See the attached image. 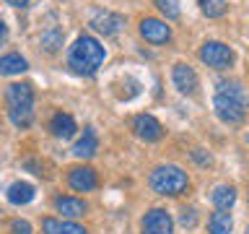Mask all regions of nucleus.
I'll return each mask as SVG.
<instances>
[{
  "mask_svg": "<svg viewBox=\"0 0 249 234\" xmlns=\"http://www.w3.org/2000/svg\"><path fill=\"white\" fill-rule=\"evenodd\" d=\"M215 115L229 125H239L247 117L249 109V94L244 89V83L239 81H218L215 97H213Z\"/></svg>",
  "mask_w": 249,
  "mask_h": 234,
  "instance_id": "nucleus-1",
  "label": "nucleus"
},
{
  "mask_svg": "<svg viewBox=\"0 0 249 234\" xmlns=\"http://www.w3.org/2000/svg\"><path fill=\"white\" fill-rule=\"evenodd\" d=\"M104 58H107V52H104V47H101V42L89 37V34L78 37L73 42V47L68 50V65L73 68L78 76H93L101 68Z\"/></svg>",
  "mask_w": 249,
  "mask_h": 234,
  "instance_id": "nucleus-2",
  "label": "nucleus"
},
{
  "mask_svg": "<svg viewBox=\"0 0 249 234\" xmlns=\"http://www.w3.org/2000/svg\"><path fill=\"white\" fill-rule=\"evenodd\" d=\"M8 117L16 128L26 130L34 122V86L31 83H11L5 89Z\"/></svg>",
  "mask_w": 249,
  "mask_h": 234,
  "instance_id": "nucleus-3",
  "label": "nucleus"
},
{
  "mask_svg": "<svg viewBox=\"0 0 249 234\" xmlns=\"http://www.w3.org/2000/svg\"><path fill=\"white\" fill-rule=\"evenodd\" d=\"M148 185H151L153 193L166 195V198H177V195L187 193L190 177H187V172L182 167H177V164H161V167H156L151 172Z\"/></svg>",
  "mask_w": 249,
  "mask_h": 234,
  "instance_id": "nucleus-4",
  "label": "nucleus"
},
{
  "mask_svg": "<svg viewBox=\"0 0 249 234\" xmlns=\"http://www.w3.org/2000/svg\"><path fill=\"white\" fill-rule=\"evenodd\" d=\"M200 60L205 62L208 68H215V70H226L233 65V60H236V55H233V50L229 44L223 42H215V39H210V42H205L200 47Z\"/></svg>",
  "mask_w": 249,
  "mask_h": 234,
  "instance_id": "nucleus-5",
  "label": "nucleus"
},
{
  "mask_svg": "<svg viewBox=\"0 0 249 234\" xmlns=\"http://www.w3.org/2000/svg\"><path fill=\"white\" fill-rule=\"evenodd\" d=\"M174 232V221L166 208H151L140 221V234H171Z\"/></svg>",
  "mask_w": 249,
  "mask_h": 234,
  "instance_id": "nucleus-6",
  "label": "nucleus"
},
{
  "mask_svg": "<svg viewBox=\"0 0 249 234\" xmlns=\"http://www.w3.org/2000/svg\"><path fill=\"white\" fill-rule=\"evenodd\" d=\"M140 37L145 39V42H151V44H166L171 42V26H166V21H161V19H153V16H148V19L140 21Z\"/></svg>",
  "mask_w": 249,
  "mask_h": 234,
  "instance_id": "nucleus-7",
  "label": "nucleus"
},
{
  "mask_svg": "<svg viewBox=\"0 0 249 234\" xmlns=\"http://www.w3.org/2000/svg\"><path fill=\"white\" fill-rule=\"evenodd\" d=\"M171 81H174L179 94H187V97L197 94L200 78H197V73H195V68L187 65V62H177V65L171 68Z\"/></svg>",
  "mask_w": 249,
  "mask_h": 234,
  "instance_id": "nucleus-8",
  "label": "nucleus"
},
{
  "mask_svg": "<svg viewBox=\"0 0 249 234\" xmlns=\"http://www.w3.org/2000/svg\"><path fill=\"white\" fill-rule=\"evenodd\" d=\"M91 26L93 31H99L104 37H114L124 29V16L114 13V11H96L91 16Z\"/></svg>",
  "mask_w": 249,
  "mask_h": 234,
  "instance_id": "nucleus-9",
  "label": "nucleus"
},
{
  "mask_svg": "<svg viewBox=\"0 0 249 234\" xmlns=\"http://www.w3.org/2000/svg\"><path fill=\"white\" fill-rule=\"evenodd\" d=\"M132 130H135V136L140 140H145V143H156V140H161V136H163L161 122L156 120L153 115H138L135 120H132Z\"/></svg>",
  "mask_w": 249,
  "mask_h": 234,
  "instance_id": "nucleus-10",
  "label": "nucleus"
},
{
  "mask_svg": "<svg viewBox=\"0 0 249 234\" xmlns=\"http://www.w3.org/2000/svg\"><path fill=\"white\" fill-rule=\"evenodd\" d=\"M68 185L73 187L75 193H91V190H96V185H99V177H96V172H93L91 167H73L68 172Z\"/></svg>",
  "mask_w": 249,
  "mask_h": 234,
  "instance_id": "nucleus-11",
  "label": "nucleus"
},
{
  "mask_svg": "<svg viewBox=\"0 0 249 234\" xmlns=\"http://www.w3.org/2000/svg\"><path fill=\"white\" fill-rule=\"evenodd\" d=\"M54 211L62 214V218H81L86 216L89 206H86V200L73 198V195H60V198H54Z\"/></svg>",
  "mask_w": 249,
  "mask_h": 234,
  "instance_id": "nucleus-12",
  "label": "nucleus"
},
{
  "mask_svg": "<svg viewBox=\"0 0 249 234\" xmlns=\"http://www.w3.org/2000/svg\"><path fill=\"white\" fill-rule=\"evenodd\" d=\"M96 151H99V136H96V130L86 128L83 130V138H78L75 146H73V156H78V159H91Z\"/></svg>",
  "mask_w": 249,
  "mask_h": 234,
  "instance_id": "nucleus-13",
  "label": "nucleus"
},
{
  "mask_svg": "<svg viewBox=\"0 0 249 234\" xmlns=\"http://www.w3.org/2000/svg\"><path fill=\"white\" fill-rule=\"evenodd\" d=\"M50 130H52V136L54 138H60V140H68V138H73L75 136V130H78V125H75V120L70 115H65V112H57L50 120Z\"/></svg>",
  "mask_w": 249,
  "mask_h": 234,
  "instance_id": "nucleus-14",
  "label": "nucleus"
},
{
  "mask_svg": "<svg viewBox=\"0 0 249 234\" xmlns=\"http://www.w3.org/2000/svg\"><path fill=\"white\" fill-rule=\"evenodd\" d=\"M44 234H89V229H83L81 224L75 221H62V218H44L42 221Z\"/></svg>",
  "mask_w": 249,
  "mask_h": 234,
  "instance_id": "nucleus-15",
  "label": "nucleus"
},
{
  "mask_svg": "<svg viewBox=\"0 0 249 234\" xmlns=\"http://www.w3.org/2000/svg\"><path fill=\"white\" fill-rule=\"evenodd\" d=\"M8 200L13 206H26V203L34 200V185L31 182H13L8 187Z\"/></svg>",
  "mask_w": 249,
  "mask_h": 234,
  "instance_id": "nucleus-16",
  "label": "nucleus"
},
{
  "mask_svg": "<svg viewBox=\"0 0 249 234\" xmlns=\"http://www.w3.org/2000/svg\"><path fill=\"white\" fill-rule=\"evenodd\" d=\"M26 68H29L26 58H21L18 52H8V55L0 58V73H3V76H18Z\"/></svg>",
  "mask_w": 249,
  "mask_h": 234,
  "instance_id": "nucleus-17",
  "label": "nucleus"
},
{
  "mask_svg": "<svg viewBox=\"0 0 249 234\" xmlns=\"http://www.w3.org/2000/svg\"><path fill=\"white\" fill-rule=\"evenodd\" d=\"M210 200H213L215 208L229 211L233 203H236V187H233V185H218L213 190V195H210Z\"/></svg>",
  "mask_w": 249,
  "mask_h": 234,
  "instance_id": "nucleus-18",
  "label": "nucleus"
},
{
  "mask_svg": "<svg viewBox=\"0 0 249 234\" xmlns=\"http://www.w3.org/2000/svg\"><path fill=\"white\" fill-rule=\"evenodd\" d=\"M231 229H233V218H231L229 211L218 208L215 214L208 218V232L210 234H231Z\"/></svg>",
  "mask_w": 249,
  "mask_h": 234,
  "instance_id": "nucleus-19",
  "label": "nucleus"
},
{
  "mask_svg": "<svg viewBox=\"0 0 249 234\" xmlns=\"http://www.w3.org/2000/svg\"><path fill=\"white\" fill-rule=\"evenodd\" d=\"M197 5L208 19H221L229 11V0H197Z\"/></svg>",
  "mask_w": 249,
  "mask_h": 234,
  "instance_id": "nucleus-20",
  "label": "nucleus"
},
{
  "mask_svg": "<svg viewBox=\"0 0 249 234\" xmlns=\"http://www.w3.org/2000/svg\"><path fill=\"white\" fill-rule=\"evenodd\" d=\"M39 42H42V47L47 52H57L62 47V29H47V31H42Z\"/></svg>",
  "mask_w": 249,
  "mask_h": 234,
  "instance_id": "nucleus-21",
  "label": "nucleus"
},
{
  "mask_svg": "<svg viewBox=\"0 0 249 234\" xmlns=\"http://www.w3.org/2000/svg\"><path fill=\"white\" fill-rule=\"evenodd\" d=\"M156 8L166 16V21H177L182 16V8H179V0H156Z\"/></svg>",
  "mask_w": 249,
  "mask_h": 234,
  "instance_id": "nucleus-22",
  "label": "nucleus"
},
{
  "mask_svg": "<svg viewBox=\"0 0 249 234\" xmlns=\"http://www.w3.org/2000/svg\"><path fill=\"white\" fill-rule=\"evenodd\" d=\"M195 221H197V211H195V208H182V214H179V224H182L184 229H192Z\"/></svg>",
  "mask_w": 249,
  "mask_h": 234,
  "instance_id": "nucleus-23",
  "label": "nucleus"
},
{
  "mask_svg": "<svg viewBox=\"0 0 249 234\" xmlns=\"http://www.w3.org/2000/svg\"><path fill=\"white\" fill-rule=\"evenodd\" d=\"M11 234H31V224L26 218H13L11 221Z\"/></svg>",
  "mask_w": 249,
  "mask_h": 234,
  "instance_id": "nucleus-24",
  "label": "nucleus"
},
{
  "mask_svg": "<svg viewBox=\"0 0 249 234\" xmlns=\"http://www.w3.org/2000/svg\"><path fill=\"white\" fill-rule=\"evenodd\" d=\"M192 159L197 161V164H202V167H208V164H210V154H205L202 148H195V151H192Z\"/></svg>",
  "mask_w": 249,
  "mask_h": 234,
  "instance_id": "nucleus-25",
  "label": "nucleus"
},
{
  "mask_svg": "<svg viewBox=\"0 0 249 234\" xmlns=\"http://www.w3.org/2000/svg\"><path fill=\"white\" fill-rule=\"evenodd\" d=\"M5 3H8V5H13V8H26L31 0H5Z\"/></svg>",
  "mask_w": 249,
  "mask_h": 234,
  "instance_id": "nucleus-26",
  "label": "nucleus"
},
{
  "mask_svg": "<svg viewBox=\"0 0 249 234\" xmlns=\"http://www.w3.org/2000/svg\"><path fill=\"white\" fill-rule=\"evenodd\" d=\"M5 37H8V26H5V21L0 19V42H3Z\"/></svg>",
  "mask_w": 249,
  "mask_h": 234,
  "instance_id": "nucleus-27",
  "label": "nucleus"
},
{
  "mask_svg": "<svg viewBox=\"0 0 249 234\" xmlns=\"http://www.w3.org/2000/svg\"><path fill=\"white\" fill-rule=\"evenodd\" d=\"M247 234H249V226H247Z\"/></svg>",
  "mask_w": 249,
  "mask_h": 234,
  "instance_id": "nucleus-28",
  "label": "nucleus"
},
{
  "mask_svg": "<svg viewBox=\"0 0 249 234\" xmlns=\"http://www.w3.org/2000/svg\"><path fill=\"white\" fill-rule=\"evenodd\" d=\"M247 140H249V138H247Z\"/></svg>",
  "mask_w": 249,
  "mask_h": 234,
  "instance_id": "nucleus-29",
  "label": "nucleus"
}]
</instances>
